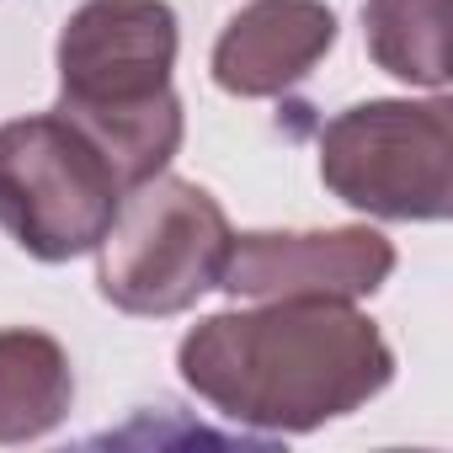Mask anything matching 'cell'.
I'll use <instances>...</instances> for the list:
<instances>
[{"instance_id":"obj_4","label":"cell","mask_w":453,"mask_h":453,"mask_svg":"<svg viewBox=\"0 0 453 453\" xmlns=\"http://www.w3.org/2000/svg\"><path fill=\"white\" fill-rule=\"evenodd\" d=\"M453 107L357 102L320 128V181L357 213L437 224L453 208Z\"/></svg>"},{"instance_id":"obj_5","label":"cell","mask_w":453,"mask_h":453,"mask_svg":"<svg viewBox=\"0 0 453 453\" xmlns=\"http://www.w3.org/2000/svg\"><path fill=\"white\" fill-rule=\"evenodd\" d=\"M123 203V181L59 112L0 123V230L38 262L96 251Z\"/></svg>"},{"instance_id":"obj_9","label":"cell","mask_w":453,"mask_h":453,"mask_svg":"<svg viewBox=\"0 0 453 453\" xmlns=\"http://www.w3.org/2000/svg\"><path fill=\"white\" fill-rule=\"evenodd\" d=\"M363 38L384 75L405 86H448V0H363Z\"/></svg>"},{"instance_id":"obj_8","label":"cell","mask_w":453,"mask_h":453,"mask_svg":"<svg viewBox=\"0 0 453 453\" xmlns=\"http://www.w3.org/2000/svg\"><path fill=\"white\" fill-rule=\"evenodd\" d=\"M75 405L70 352L43 331H0V442H38Z\"/></svg>"},{"instance_id":"obj_3","label":"cell","mask_w":453,"mask_h":453,"mask_svg":"<svg viewBox=\"0 0 453 453\" xmlns=\"http://www.w3.org/2000/svg\"><path fill=\"white\" fill-rule=\"evenodd\" d=\"M230 241L235 235L219 197L160 171L123 192L107 235L96 241V288L123 315H181L208 288H219Z\"/></svg>"},{"instance_id":"obj_1","label":"cell","mask_w":453,"mask_h":453,"mask_svg":"<svg viewBox=\"0 0 453 453\" xmlns=\"http://www.w3.org/2000/svg\"><path fill=\"white\" fill-rule=\"evenodd\" d=\"M181 384L251 432H315L395 379L384 331L347 299H257L197 320L176 347Z\"/></svg>"},{"instance_id":"obj_6","label":"cell","mask_w":453,"mask_h":453,"mask_svg":"<svg viewBox=\"0 0 453 453\" xmlns=\"http://www.w3.org/2000/svg\"><path fill=\"white\" fill-rule=\"evenodd\" d=\"M395 246L368 224L342 230H251L230 241L219 288L235 299H368L389 283Z\"/></svg>"},{"instance_id":"obj_2","label":"cell","mask_w":453,"mask_h":453,"mask_svg":"<svg viewBox=\"0 0 453 453\" xmlns=\"http://www.w3.org/2000/svg\"><path fill=\"white\" fill-rule=\"evenodd\" d=\"M176 12L165 0H86L59 33V118L75 123L128 187L181 150Z\"/></svg>"},{"instance_id":"obj_7","label":"cell","mask_w":453,"mask_h":453,"mask_svg":"<svg viewBox=\"0 0 453 453\" xmlns=\"http://www.w3.org/2000/svg\"><path fill=\"white\" fill-rule=\"evenodd\" d=\"M336 43V12L326 0H251L213 43V81L241 102L283 96Z\"/></svg>"}]
</instances>
